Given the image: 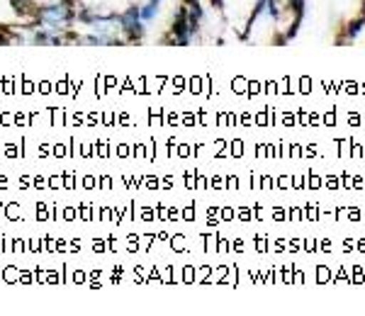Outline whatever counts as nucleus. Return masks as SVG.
Returning a JSON list of instances; mask_svg holds the SVG:
<instances>
[{
  "mask_svg": "<svg viewBox=\"0 0 365 316\" xmlns=\"http://www.w3.org/2000/svg\"><path fill=\"white\" fill-rule=\"evenodd\" d=\"M76 0H56V3L49 5H39L34 10V22L37 27H44L49 32H58V34H68L71 27L76 25Z\"/></svg>",
  "mask_w": 365,
  "mask_h": 316,
  "instance_id": "obj_1",
  "label": "nucleus"
},
{
  "mask_svg": "<svg viewBox=\"0 0 365 316\" xmlns=\"http://www.w3.org/2000/svg\"><path fill=\"white\" fill-rule=\"evenodd\" d=\"M192 37H195V27L190 25V17H187L185 5H180L178 13L173 17V25H170V34H168L166 42L175 44V46H185V44H190Z\"/></svg>",
  "mask_w": 365,
  "mask_h": 316,
  "instance_id": "obj_2",
  "label": "nucleus"
},
{
  "mask_svg": "<svg viewBox=\"0 0 365 316\" xmlns=\"http://www.w3.org/2000/svg\"><path fill=\"white\" fill-rule=\"evenodd\" d=\"M120 29H122L125 42H141V39H144L146 25L139 17V5L125 10V13H120Z\"/></svg>",
  "mask_w": 365,
  "mask_h": 316,
  "instance_id": "obj_3",
  "label": "nucleus"
},
{
  "mask_svg": "<svg viewBox=\"0 0 365 316\" xmlns=\"http://www.w3.org/2000/svg\"><path fill=\"white\" fill-rule=\"evenodd\" d=\"M158 10H161V3L158 0H146L144 5H139V17L144 25H149V22H154L158 17Z\"/></svg>",
  "mask_w": 365,
  "mask_h": 316,
  "instance_id": "obj_4",
  "label": "nucleus"
},
{
  "mask_svg": "<svg viewBox=\"0 0 365 316\" xmlns=\"http://www.w3.org/2000/svg\"><path fill=\"white\" fill-rule=\"evenodd\" d=\"M365 27V15L361 13L358 17H353V20L349 22V25H346V37L344 39H339V44H346V42H351V39H356L358 37V32H361V29Z\"/></svg>",
  "mask_w": 365,
  "mask_h": 316,
  "instance_id": "obj_5",
  "label": "nucleus"
},
{
  "mask_svg": "<svg viewBox=\"0 0 365 316\" xmlns=\"http://www.w3.org/2000/svg\"><path fill=\"white\" fill-rule=\"evenodd\" d=\"M29 3H34V0H13L15 8H25V5H29Z\"/></svg>",
  "mask_w": 365,
  "mask_h": 316,
  "instance_id": "obj_6",
  "label": "nucleus"
},
{
  "mask_svg": "<svg viewBox=\"0 0 365 316\" xmlns=\"http://www.w3.org/2000/svg\"><path fill=\"white\" fill-rule=\"evenodd\" d=\"M158 3H161V0H158Z\"/></svg>",
  "mask_w": 365,
  "mask_h": 316,
  "instance_id": "obj_7",
  "label": "nucleus"
}]
</instances>
